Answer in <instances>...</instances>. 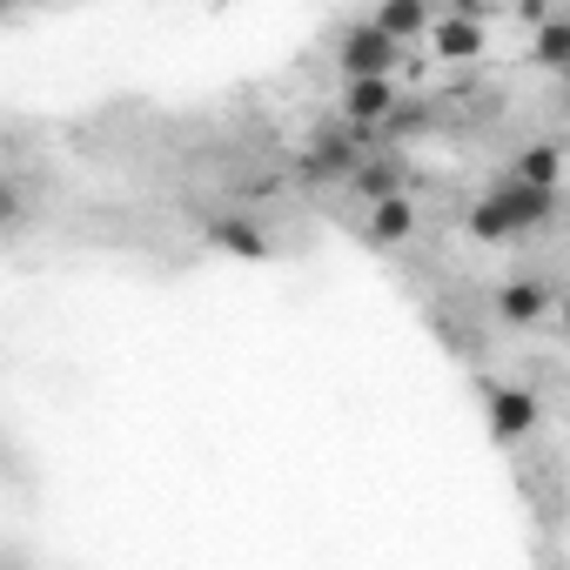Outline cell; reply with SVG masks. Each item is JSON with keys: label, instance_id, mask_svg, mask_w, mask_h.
Here are the masks:
<instances>
[{"label": "cell", "instance_id": "cell-5", "mask_svg": "<svg viewBox=\"0 0 570 570\" xmlns=\"http://www.w3.org/2000/svg\"><path fill=\"white\" fill-rule=\"evenodd\" d=\"M403 108V95H396V75H363V81H350L343 88V121H356V128H390V115Z\"/></svg>", "mask_w": 570, "mask_h": 570}, {"label": "cell", "instance_id": "cell-3", "mask_svg": "<svg viewBox=\"0 0 570 570\" xmlns=\"http://www.w3.org/2000/svg\"><path fill=\"white\" fill-rule=\"evenodd\" d=\"M396 61H403V41H396V35H383L376 21L343 28V41H336V68H343V81H363V75H396Z\"/></svg>", "mask_w": 570, "mask_h": 570}, {"label": "cell", "instance_id": "cell-2", "mask_svg": "<svg viewBox=\"0 0 570 570\" xmlns=\"http://www.w3.org/2000/svg\"><path fill=\"white\" fill-rule=\"evenodd\" d=\"M370 148H383L376 128H356V121H343V128H309V135H303V181H350Z\"/></svg>", "mask_w": 570, "mask_h": 570}, {"label": "cell", "instance_id": "cell-16", "mask_svg": "<svg viewBox=\"0 0 570 570\" xmlns=\"http://www.w3.org/2000/svg\"><path fill=\"white\" fill-rule=\"evenodd\" d=\"M557 81H563V95H570V68H563V75H557Z\"/></svg>", "mask_w": 570, "mask_h": 570}, {"label": "cell", "instance_id": "cell-1", "mask_svg": "<svg viewBox=\"0 0 570 570\" xmlns=\"http://www.w3.org/2000/svg\"><path fill=\"white\" fill-rule=\"evenodd\" d=\"M550 215H557V188H537V181H523V175H503V181L470 208V235H476V242H517V235H537Z\"/></svg>", "mask_w": 570, "mask_h": 570}, {"label": "cell", "instance_id": "cell-4", "mask_svg": "<svg viewBox=\"0 0 570 570\" xmlns=\"http://www.w3.org/2000/svg\"><path fill=\"white\" fill-rule=\"evenodd\" d=\"M483 416H490L497 443H523V436H537V423H543V403H537V390L490 383V390H483Z\"/></svg>", "mask_w": 570, "mask_h": 570}, {"label": "cell", "instance_id": "cell-8", "mask_svg": "<svg viewBox=\"0 0 570 570\" xmlns=\"http://www.w3.org/2000/svg\"><path fill=\"white\" fill-rule=\"evenodd\" d=\"M208 248L242 255V262H268V255H275V242H268V228H262L255 215H215V222H208Z\"/></svg>", "mask_w": 570, "mask_h": 570}, {"label": "cell", "instance_id": "cell-6", "mask_svg": "<svg viewBox=\"0 0 570 570\" xmlns=\"http://www.w3.org/2000/svg\"><path fill=\"white\" fill-rule=\"evenodd\" d=\"M483 48H490V35H483V14H436V28H430V55L436 61H483Z\"/></svg>", "mask_w": 570, "mask_h": 570}, {"label": "cell", "instance_id": "cell-14", "mask_svg": "<svg viewBox=\"0 0 570 570\" xmlns=\"http://www.w3.org/2000/svg\"><path fill=\"white\" fill-rule=\"evenodd\" d=\"M517 14H523V21H530V28H543V21H550V14H557V8H550V0H517Z\"/></svg>", "mask_w": 570, "mask_h": 570}, {"label": "cell", "instance_id": "cell-10", "mask_svg": "<svg viewBox=\"0 0 570 570\" xmlns=\"http://www.w3.org/2000/svg\"><path fill=\"white\" fill-rule=\"evenodd\" d=\"M370 21L410 48V41H430V28H436V8H430V0H376V14H370Z\"/></svg>", "mask_w": 570, "mask_h": 570}, {"label": "cell", "instance_id": "cell-12", "mask_svg": "<svg viewBox=\"0 0 570 570\" xmlns=\"http://www.w3.org/2000/svg\"><path fill=\"white\" fill-rule=\"evenodd\" d=\"M530 61L543 75H563L570 68V14H550L543 28H530Z\"/></svg>", "mask_w": 570, "mask_h": 570}, {"label": "cell", "instance_id": "cell-13", "mask_svg": "<svg viewBox=\"0 0 570 570\" xmlns=\"http://www.w3.org/2000/svg\"><path fill=\"white\" fill-rule=\"evenodd\" d=\"M510 175H523V181H537V188H557V181H563V148H557V141H537V148L517 155Z\"/></svg>", "mask_w": 570, "mask_h": 570}, {"label": "cell", "instance_id": "cell-11", "mask_svg": "<svg viewBox=\"0 0 570 570\" xmlns=\"http://www.w3.org/2000/svg\"><path fill=\"white\" fill-rule=\"evenodd\" d=\"M350 188H356L363 202H390V195H410V181H403V168H396V155H390V148H370V155H363V168L350 175Z\"/></svg>", "mask_w": 570, "mask_h": 570}, {"label": "cell", "instance_id": "cell-17", "mask_svg": "<svg viewBox=\"0 0 570 570\" xmlns=\"http://www.w3.org/2000/svg\"><path fill=\"white\" fill-rule=\"evenodd\" d=\"M563 330H570V303H563Z\"/></svg>", "mask_w": 570, "mask_h": 570}, {"label": "cell", "instance_id": "cell-15", "mask_svg": "<svg viewBox=\"0 0 570 570\" xmlns=\"http://www.w3.org/2000/svg\"><path fill=\"white\" fill-rule=\"evenodd\" d=\"M450 8H456V14H483V21H490V0H450Z\"/></svg>", "mask_w": 570, "mask_h": 570}, {"label": "cell", "instance_id": "cell-7", "mask_svg": "<svg viewBox=\"0 0 570 570\" xmlns=\"http://www.w3.org/2000/svg\"><path fill=\"white\" fill-rule=\"evenodd\" d=\"M550 309H557V289H550V282H537V275H517V282H503V289H497V316L510 330H530Z\"/></svg>", "mask_w": 570, "mask_h": 570}, {"label": "cell", "instance_id": "cell-9", "mask_svg": "<svg viewBox=\"0 0 570 570\" xmlns=\"http://www.w3.org/2000/svg\"><path fill=\"white\" fill-rule=\"evenodd\" d=\"M410 235H416V208H410V195L370 202V222H363V242H370V248H403Z\"/></svg>", "mask_w": 570, "mask_h": 570}]
</instances>
